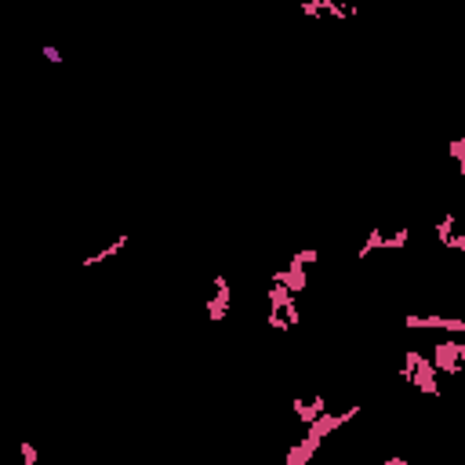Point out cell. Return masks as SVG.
Returning <instances> with one entry per match:
<instances>
[{
	"label": "cell",
	"mask_w": 465,
	"mask_h": 465,
	"mask_svg": "<svg viewBox=\"0 0 465 465\" xmlns=\"http://www.w3.org/2000/svg\"><path fill=\"white\" fill-rule=\"evenodd\" d=\"M360 415V407H349V411H342V415H331V411H327V415H320L313 425H305V436H302V451H305V458L309 462H313L316 458V451H320V444H324L327 440V436L334 433V429H338V425H345V422H353Z\"/></svg>",
	"instance_id": "obj_1"
},
{
	"label": "cell",
	"mask_w": 465,
	"mask_h": 465,
	"mask_svg": "<svg viewBox=\"0 0 465 465\" xmlns=\"http://www.w3.org/2000/svg\"><path fill=\"white\" fill-rule=\"evenodd\" d=\"M229 309H232V288H229V277L218 273L215 277V294L204 302V313H208L211 320H226Z\"/></svg>",
	"instance_id": "obj_2"
},
{
	"label": "cell",
	"mask_w": 465,
	"mask_h": 465,
	"mask_svg": "<svg viewBox=\"0 0 465 465\" xmlns=\"http://www.w3.org/2000/svg\"><path fill=\"white\" fill-rule=\"evenodd\" d=\"M269 309H277V313L288 320L291 327H299L302 324V313H299V302H294V294L288 288H280V283H273L269 288Z\"/></svg>",
	"instance_id": "obj_3"
},
{
	"label": "cell",
	"mask_w": 465,
	"mask_h": 465,
	"mask_svg": "<svg viewBox=\"0 0 465 465\" xmlns=\"http://www.w3.org/2000/svg\"><path fill=\"white\" fill-rule=\"evenodd\" d=\"M433 367L436 371H447V374H458L465 364L458 360V342L455 338H444L436 342V353H433Z\"/></svg>",
	"instance_id": "obj_4"
},
{
	"label": "cell",
	"mask_w": 465,
	"mask_h": 465,
	"mask_svg": "<svg viewBox=\"0 0 465 465\" xmlns=\"http://www.w3.org/2000/svg\"><path fill=\"white\" fill-rule=\"evenodd\" d=\"M291 407H294V415H299V422H302V425H313L320 415H327V396H324V393H316L313 400L294 396V400H291Z\"/></svg>",
	"instance_id": "obj_5"
},
{
	"label": "cell",
	"mask_w": 465,
	"mask_h": 465,
	"mask_svg": "<svg viewBox=\"0 0 465 465\" xmlns=\"http://www.w3.org/2000/svg\"><path fill=\"white\" fill-rule=\"evenodd\" d=\"M415 389H422L425 396H440V382H436V367L429 356H418V367H415V378H411Z\"/></svg>",
	"instance_id": "obj_6"
},
{
	"label": "cell",
	"mask_w": 465,
	"mask_h": 465,
	"mask_svg": "<svg viewBox=\"0 0 465 465\" xmlns=\"http://www.w3.org/2000/svg\"><path fill=\"white\" fill-rule=\"evenodd\" d=\"M273 283H280V288H288L291 294H299V291H305V269L302 266H288V269H277L273 273Z\"/></svg>",
	"instance_id": "obj_7"
},
{
	"label": "cell",
	"mask_w": 465,
	"mask_h": 465,
	"mask_svg": "<svg viewBox=\"0 0 465 465\" xmlns=\"http://www.w3.org/2000/svg\"><path fill=\"white\" fill-rule=\"evenodd\" d=\"M127 244H131V237H127V232H120V237H116L113 244H106V248H102V251H95V255H87L84 258V269H91V266H98V262H106V258H113V255H120L124 248H127Z\"/></svg>",
	"instance_id": "obj_8"
},
{
	"label": "cell",
	"mask_w": 465,
	"mask_h": 465,
	"mask_svg": "<svg viewBox=\"0 0 465 465\" xmlns=\"http://www.w3.org/2000/svg\"><path fill=\"white\" fill-rule=\"evenodd\" d=\"M455 226H458V215L447 211L440 222H436V240L444 244V248H451V240H455Z\"/></svg>",
	"instance_id": "obj_9"
},
{
	"label": "cell",
	"mask_w": 465,
	"mask_h": 465,
	"mask_svg": "<svg viewBox=\"0 0 465 465\" xmlns=\"http://www.w3.org/2000/svg\"><path fill=\"white\" fill-rule=\"evenodd\" d=\"M374 251H385V232H378V229H371V232H367L364 248H360V258H371Z\"/></svg>",
	"instance_id": "obj_10"
},
{
	"label": "cell",
	"mask_w": 465,
	"mask_h": 465,
	"mask_svg": "<svg viewBox=\"0 0 465 465\" xmlns=\"http://www.w3.org/2000/svg\"><path fill=\"white\" fill-rule=\"evenodd\" d=\"M447 153L455 157V164H458V175H465V138H455L447 146Z\"/></svg>",
	"instance_id": "obj_11"
},
{
	"label": "cell",
	"mask_w": 465,
	"mask_h": 465,
	"mask_svg": "<svg viewBox=\"0 0 465 465\" xmlns=\"http://www.w3.org/2000/svg\"><path fill=\"white\" fill-rule=\"evenodd\" d=\"M316 258H320V248H305V251H294L291 255V266H309V262H316Z\"/></svg>",
	"instance_id": "obj_12"
},
{
	"label": "cell",
	"mask_w": 465,
	"mask_h": 465,
	"mask_svg": "<svg viewBox=\"0 0 465 465\" xmlns=\"http://www.w3.org/2000/svg\"><path fill=\"white\" fill-rule=\"evenodd\" d=\"M283 465H309L302 444H291V447H288V458H283Z\"/></svg>",
	"instance_id": "obj_13"
},
{
	"label": "cell",
	"mask_w": 465,
	"mask_h": 465,
	"mask_svg": "<svg viewBox=\"0 0 465 465\" xmlns=\"http://www.w3.org/2000/svg\"><path fill=\"white\" fill-rule=\"evenodd\" d=\"M400 248H407V229H400V232H393V237H385V251H400Z\"/></svg>",
	"instance_id": "obj_14"
},
{
	"label": "cell",
	"mask_w": 465,
	"mask_h": 465,
	"mask_svg": "<svg viewBox=\"0 0 465 465\" xmlns=\"http://www.w3.org/2000/svg\"><path fill=\"white\" fill-rule=\"evenodd\" d=\"M22 465H36V462H41V455H36V447L30 444V440H22Z\"/></svg>",
	"instance_id": "obj_15"
},
{
	"label": "cell",
	"mask_w": 465,
	"mask_h": 465,
	"mask_svg": "<svg viewBox=\"0 0 465 465\" xmlns=\"http://www.w3.org/2000/svg\"><path fill=\"white\" fill-rule=\"evenodd\" d=\"M266 324H269V327H273V331H291V324H288V320H283V316L277 313V309H269Z\"/></svg>",
	"instance_id": "obj_16"
},
{
	"label": "cell",
	"mask_w": 465,
	"mask_h": 465,
	"mask_svg": "<svg viewBox=\"0 0 465 465\" xmlns=\"http://www.w3.org/2000/svg\"><path fill=\"white\" fill-rule=\"evenodd\" d=\"M302 11H305V15H324V0H305Z\"/></svg>",
	"instance_id": "obj_17"
},
{
	"label": "cell",
	"mask_w": 465,
	"mask_h": 465,
	"mask_svg": "<svg viewBox=\"0 0 465 465\" xmlns=\"http://www.w3.org/2000/svg\"><path fill=\"white\" fill-rule=\"evenodd\" d=\"M451 251H465V232H455V240H451Z\"/></svg>",
	"instance_id": "obj_18"
},
{
	"label": "cell",
	"mask_w": 465,
	"mask_h": 465,
	"mask_svg": "<svg viewBox=\"0 0 465 465\" xmlns=\"http://www.w3.org/2000/svg\"><path fill=\"white\" fill-rule=\"evenodd\" d=\"M44 58H47V62H55V66H58V62H62V55H58V51H55V47H51V44L44 47Z\"/></svg>",
	"instance_id": "obj_19"
},
{
	"label": "cell",
	"mask_w": 465,
	"mask_h": 465,
	"mask_svg": "<svg viewBox=\"0 0 465 465\" xmlns=\"http://www.w3.org/2000/svg\"><path fill=\"white\" fill-rule=\"evenodd\" d=\"M385 465H407V458H400V455H393V458H385Z\"/></svg>",
	"instance_id": "obj_20"
},
{
	"label": "cell",
	"mask_w": 465,
	"mask_h": 465,
	"mask_svg": "<svg viewBox=\"0 0 465 465\" xmlns=\"http://www.w3.org/2000/svg\"><path fill=\"white\" fill-rule=\"evenodd\" d=\"M455 342H458V360L465 364V338H455Z\"/></svg>",
	"instance_id": "obj_21"
}]
</instances>
